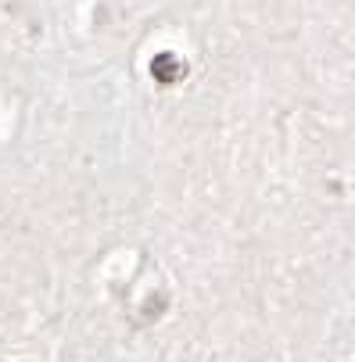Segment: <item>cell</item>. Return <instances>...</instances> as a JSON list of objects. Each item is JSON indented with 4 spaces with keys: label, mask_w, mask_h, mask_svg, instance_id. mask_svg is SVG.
<instances>
[{
    "label": "cell",
    "mask_w": 355,
    "mask_h": 362,
    "mask_svg": "<svg viewBox=\"0 0 355 362\" xmlns=\"http://www.w3.org/2000/svg\"><path fill=\"white\" fill-rule=\"evenodd\" d=\"M151 72H155V79H158V83H173V79H180V76H183L180 62H176V58H169V54H158L155 62H151Z\"/></svg>",
    "instance_id": "cell-1"
}]
</instances>
